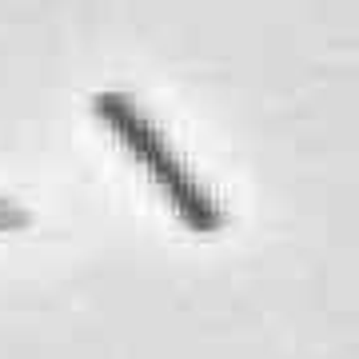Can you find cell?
<instances>
[{"label":"cell","mask_w":359,"mask_h":359,"mask_svg":"<svg viewBox=\"0 0 359 359\" xmlns=\"http://www.w3.org/2000/svg\"><path fill=\"white\" fill-rule=\"evenodd\" d=\"M148 172H152L156 188L164 192V200L172 204L176 219L188 231H196V236H212V231L224 228V208L208 196V188L188 172V168L180 164L176 152H164L160 160H152Z\"/></svg>","instance_id":"obj_1"},{"label":"cell","mask_w":359,"mask_h":359,"mask_svg":"<svg viewBox=\"0 0 359 359\" xmlns=\"http://www.w3.org/2000/svg\"><path fill=\"white\" fill-rule=\"evenodd\" d=\"M92 112L116 132V140L124 144L140 164H152V160H160L164 152H172L168 140H164V132L156 128L124 92H96V96H92Z\"/></svg>","instance_id":"obj_2"},{"label":"cell","mask_w":359,"mask_h":359,"mask_svg":"<svg viewBox=\"0 0 359 359\" xmlns=\"http://www.w3.org/2000/svg\"><path fill=\"white\" fill-rule=\"evenodd\" d=\"M32 224V216H28L20 204H13V200H0V231H16V228H28Z\"/></svg>","instance_id":"obj_3"}]
</instances>
